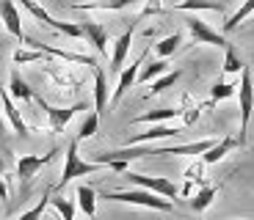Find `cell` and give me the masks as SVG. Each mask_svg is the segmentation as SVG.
<instances>
[{"instance_id":"1","label":"cell","mask_w":254,"mask_h":220,"mask_svg":"<svg viewBox=\"0 0 254 220\" xmlns=\"http://www.w3.org/2000/svg\"><path fill=\"white\" fill-rule=\"evenodd\" d=\"M105 201H114V204H133V207H144V209H155V212H172L174 204L160 198V195H152L141 187H130V190H114V193H105L102 195Z\"/></svg>"},{"instance_id":"2","label":"cell","mask_w":254,"mask_h":220,"mask_svg":"<svg viewBox=\"0 0 254 220\" xmlns=\"http://www.w3.org/2000/svg\"><path fill=\"white\" fill-rule=\"evenodd\" d=\"M130 184H135V187L146 190V193L152 195H160V198H166V201H174L180 195V187L172 182V179H163V176H146V174H135V171H125L122 174Z\"/></svg>"},{"instance_id":"3","label":"cell","mask_w":254,"mask_h":220,"mask_svg":"<svg viewBox=\"0 0 254 220\" xmlns=\"http://www.w3.org/2000/svg\"><path fill=\"white\" fill-rule=\"evenodd\" d=\"M97 171H100V165H97V163H86V160H80V154H77V140H69V146H66V160H64V171H61V179H58V187H66L72 179H77V176H86V174H97Z\"/></svg>"},{"instance_id":"4","label":"cell","mask_w":254,"mask_h":220,"mask_svg":"<svg viewBox=\"0 0 254 220\" xmlns=\"http://www.w3.org/2000/svg\"><path fill=\"white\" fill-rule=\"evenodd\" d=\"M238 99H241V138L238 143H246V127H249V119H252V110H254V80H252V69L243 66L241 72V86H238Z\"/></svg>"},{"instance_id":"5","label":"cell","mask_w":254,"mask_h":220,"mask_svg":"<svg viewBox=\"0 0 254 220\" xmlns=\"http://www.w3.org/2000/svg\"><path fill=\"white\" fill-rule=\"evenodd\" d=\"M19 6L25 8V11L31 14L33 19H39L42 25L53 28V31L64 33V36H69V39H83V36H80V25H75V22H58L56 17H50V14L45 11V8L39 6L36 0H19Z\"/></svg>"},{"instance_id":"6","label":"cell","mask_w":254,"mask_h":220,"mask_svg":"<svg viewBox=\"0 0 254 220\" xmlns=\"http://www.w3.org/2000/svg\"><path fill=\"white\" fill-rule=\"evenodd\" d=\"M56 154H58V149L47 151V154H22V157L17 160V179H19V184L25 187V184L31 182L39 171L56 160Z\"/></svg>"},{"instance_id":"7","label":"cell","mask_w":254,"mask_h":220,"mask_svg":"<svg viewBox=\"0 0 254 220\" xmlns=\"http://www.w3.org/2000/svg\"><path fill=\"white\" fill-rule=\"evenodd\" d=\"M33 99H36L39 107L45 110V116H47V121H50V130L53 132H61L64 127H66L77 116V110H86V105H83V102H77V105H72V107H53V105H47L45 99H39V96H33Z\"/></svg>"},{"instance_id":"8","label":"cell","mask_w":254,"mask_h":220,"mask_svg":"<svg viewBox=\"0 0 254 220\" xmlns=\"http://www.w3.org/2000/svg\"><path fill=\"white\" fill-rule=\"evenodd\" d=\"M188 31H190V36H193L196 44H213V47H218V50H227L229 47V42L224 39V33L213 31V28H210L204 19H199V17L188 19Z\"/></svg>"},{"instance_id":"9","label":"cell","mask_w":254,"mask_h":220,"mask_svg":"<svg viewBox=\"0 0 254 220\" xmlns=\"http://www.w3.org/2000/svg\"><path fill=\"white\" fill-rule=\"evenodd\" d=\"M146 52H149V50H144L133 63H130V66H125V69L119 72V83H116V88H114V96H111V102H119L122 96L127 94V88L135 83V77H138V66H144V61H146Z\"/></svg>"},{"instance_id":"10","label":"cell","mask_w":254,"mask_h":220,"mask_svg":"<svg viewBox=\"0 0 254 220\" xmlns=\"http://www.w3.org/2000/svg\"><path fill=\"white\" fill-rule=\"evenodd\" d=\"M0 19H3V25L6 31L11 33L14 39L19 42H25V31H22V19H19V11L14 6V0H0Z\"/></svg>"},{"instance_id":"11","label":"cell","mask_w":254,"mask_h":220,"mask_svg":"<svg viewBox=\"0 0 254 220\" xmlns=\"http://www.w3.org/2000/svg\"><path fill=\"white\" fill-rule=\"evenodd\" d=\"M80 36L89 44H94V50L100 55L108 52V31H105V25H100V22H80Z\"/></svg>"},{"instance_id":"12","label":"cell","mask_w":254,"mask_h":220,"mask_svg":"<svg viewBox=\"0 0 254 220\" xmlns=\"http://www.w3.org/2000/svg\"><path fill=\"white\" fill-rule=\"evenodd\" d=\"M133 33H135V25H130L119 39L114 42V55H111V72H122L125 69V58L130 52V44H133Z\"/></svg>"},{"instance_id":"13","label":"cell","mask_w":254,"mask_h":220,"mask_svg":"<svg viewBox=\"0 0 254 220\" xmlns=\"http://www.w3.org/2000/svg\"><path fill=\"white\" fill-rule=\"evenodd\" d=\"M180 127H169V124H152L146 132H141V135H133V138L127 140V146H141L146 143V140H158V138H177L180 135Z\"/></svg>"},{"instance_id":"14","label":"cell","mask_w":254,"mask_h":220,"mask_svg":"<svg viewBox=\"0 0 254 220\" xmlns=\"http://www.w3.org/2000/svg\"><path fill=\"white\" fill-rule=\"evenodd\" d=\"M108 75L100 69V66H94V113L97 116H105V107H108Z\"/></svg>"},{"instance_id":"15","label":"cell","mask_w":254,"mask_h":220,"mask_svg":"<svg viewBox=\"0 0 254 220\" xmlns=\"http://www.w3.org/2000/svg\"><path fill=\"white\" fill-rule=\"evenodd\" d=\"M238 138H232V135H227V138H221V140H216V143L210 146L207 151L202 154V165H216L218 160H224L229 154L232 149H238Z\"/></svg>"},{"instance_id":"16","label":"cell","mask_w":254,"mask_h":220,"mask_svg":"<svg viewBox=\"0 0 254 220\" xmlns=\"http://www.w3.org/2000/svg\"><path fill=\"white\" fill-rule=\"evenodd\" d=\"M133 3H138V0H94V3H75L72 8H77V11H122Z\"/></svg>"},{"instance_id":"17","label":"cell","mask_w":254,"mask_h":220,"mask_svg":"<svg viewBox=\"0 0 254 220\" xmlns=\"http://www.w3.org/2000/svg\"><path fill=\"white\" fill-rule=\"evenodd\" d=\"M218 193H221V184H202V190L190 198V209L193 212H204L218 198Z\"/></svg>"},{"instance_id":"18","label":"cell","mask_w":254,"mask_h":220,"mask_svg":"<svg viewBox=\"0 0 254 220\" xmlns=\"http://www.w3.org/2000/svg\"><path fill=\"white\" fill-rule=\"evenodd\" d=\"M177 11H218V14H227V6L221 0H180Z\"/></svg>"},{"instance_id":"19","label":"cell","mask_w":254,"mask_h":220,"mask_svg":"<svg viewBox=\"0 0 254 220\" xmlns=\"http://www.w3.org/2000/svg\"><path fill=\"white\" fill-rule=\"evenodd\" d=\"M0 102H3V110H6V119L11 121V127H14V130H17L19 135H28V132H31V127H28L25 121H22V116H19V110L14 107V99L6 94V91H0Z\"/></svg>"},{"instance_id":"20","label":"cell","mask_w":254,"mask_h":220,"mask_svg":"<svg viewBox=\"0 0 254 220\" xmlns=\"http://www.w3.org/2000/svg\"><path fill=\"white\" fill-rule=\"evenodd\" d=\"M11 99H19V102H31L33 96V91H31V86H28L22 77H19V72H11V80H8V91H6Z\"/></svg>"},{"instance_id":"21","label":"cell","mask_w":254,"mask_h":220,"mask_svg":"<svg viewBox=\"0 0 254 220\" xmlns=\"http://www.w3.org/2000/svg\"><path fill=\"white\" fill-rule=\"evenodd\" d=\"M183 113V110H172V107H160V110H149V113H141L135 116L130 124H160V121H172L177 119V116Z\"/></svg>"},{"instance_id":"22","label":"cell","mask_w":254,"mask_h":220,"mask_svg":"<svg viewBox=\"0 0 254 220\" xmlns=\"http://www.w3.org/2000/svg\"><path fill=\"white\" fill-rule=\"evenodd\" d=\"M254 14V0H243V6L238 8L232 17H227V22H224V33H232V31H238V28L246 22L249 17Z\"/></svg>"},{"instance_id":"23","label":"cell","mask_w":254,"mask_h":220,"mask_svg":"<svg viewBox=\"0 0 254 220\" xmlns=\"http://www.w3.org/2000/svg\"><path fill=\"white\" fill-rule=\"evenodd\" d=\"M77 207L83 209L86 218H94L97 215V193L89 184H80V187H77Z\"/></svg>"},{"instance_id":"24","label":"cell","mask_w":254,"mask_h":220,"mask_svg":"<svg viewBox=\"0 0 254 220\" xmlns=\"http://www.w3.org/2000/svg\"><path fill=\"white\" fill-rule=\"evenodd\" d=\"M243 66H246V63L241 61V55H238L235 47L229 44L227 50H224V75H241Z\"/></svg>"},{"instance_id":"25","label":"cell","mask_w":254,"mask_h":220,"mask_svg":"<svg viewBox=\"0 0 254 220\" xmlns=\"http://www.w3.org/2000/svg\"><path fill=\"white\" fill-rule=\"evenodd\" d=\"M166 66H169L166 61H152V63H146L144 69L138 72V77H135V80H138V83H152V77L166 75Z\"/></svg>"},{"instance_id":"26","label":"cell","mask_w":254,"mask_h":220,"mask_svg":"<svg viewBox=\"0 0 254 220\" xmlns=\"http://www.w3.org/2000/svg\"><path fill=\"white\" fill-rule=\"evenodd\" d=\"M180 44H183V36H180V33H172V36L160 39V42L155 44V50H158L160 58H169V55H174V50H177Z\"/></svg>"},{"instance_id":"27","label":"cell","mask_w":254,"mask_h":220,"mask_svg":"<svg viewBox=\"0 0 254 220\" xmlns=\"http://www.w3.org/2000/svg\"><path fill=\"white\" fill-rule=\"evenodd\" d=\"M97 127H100V116L94 113V110H91L89 116H86V119H83V124H80V132H77V143H80V140H86V138H94L97 135Z\"/></svg>"},{"instance_id":"28","label":"cell","mask_w":254,"mask_h":220,"mask_svg":"<svg viewBox=\"0 0 254 220\" xmlns=\"http://www.w3.org/2000/svg\"><path fill=\"white\" fill-rule=\"evenodd\" d=\"M50 207L61 215V220H75V204H72L69 198L56 195V198H50Z\"/></svg>"},{"instance_id":"29","label":"cell","mask_w":254,"mask_h":220,"mask_svg":"<svg viewBox=\"0 0 254 220\" xmlns=\"http://www.w3.org/2000/svg\"><path fill=\"white\" fill-rule=\"evenodd\" d=\"M180 77H183V72H180V69H177V72H169V75H160L158 80L152 83V91H149V94L155 96V94H160V91H166V88H172L174 83L180 80Z\"/></svg>"},{"instance_id":"30","label":"cell","mask_w":254,"mask_h":220,"mask_svg":"<svg viewBox=\"0 0 254 220\" xmlns=\"http://www.w3.org/2000/svg\"><path fill=\"white\" fill-rule=\"evenodd\" d=\"M47 204H50V193H45V195H42V201H39L36 207H31L28 212H22V215H19V220H42V215H45Z\"/></svg>"},{"instance_id":"31","label":"cell","mask_w":254,"mask_h":220,"mask_svg":"<svg viewBox=\"0 0 254 220\" xmlns=\"http://www.w3.org/2000/svg\"><path fill=\"white\" fill-rule=\"evenodd\" d=\"M235 91H238V86H229V83L218 80L210 94H213V102H218V99H229V96H235Z\"/></svg>"},{"instance_id":"32","label":"cell","mask_w":254,"mask_h":220,"mask_svg":"<svg viewBox=\"0 0 254 220\" xmlns=\"http://www.w3.org/2000/svg\"><path fill=\"white\" fill-rule=\"evenodd\" d=\"M42 55L45 52L39 50H17L14 52V63H33V61H42Z\"/></svg>"},{"instance_id":"33","label":"cell","mask_w":254,"mask_h":220,"mask_svg":"<svg viewBox=\"0 0 254 220\" xmlns=\"http://www.w3.org/2000/svg\"><path fill=\"white\" fill-rule=\"evenodd\" d=\"M0 198H3V201L8 198V187H6V182H3V179H0Z\"/></svg>"},{"instance_id":"34","label":"cell","mask_w":254,"mask_h":220,"mask_svg":"<svg viewBox=\"0 0 254 220\" xmlns=\"http://www.w3.org/2000/svg\"><path fill=\"white\" fill-rule=\"evenodd\" d=\"M6 135V124H3V116H0V138Z\"/></svg>"},{"instance_id":"35","label":"cell","mask_w":254,"mask_h":220,"mask_svg":"<svg viewBox=\"0 0 254 220\" xmlns=\"http://www.w3.org/2000/svg\"><path fill=\"white\" fill-rule=\"evenodd\" d=\"M3 171H6V160L0 157V174H3Z\"/></svg>"}]
</instances>
